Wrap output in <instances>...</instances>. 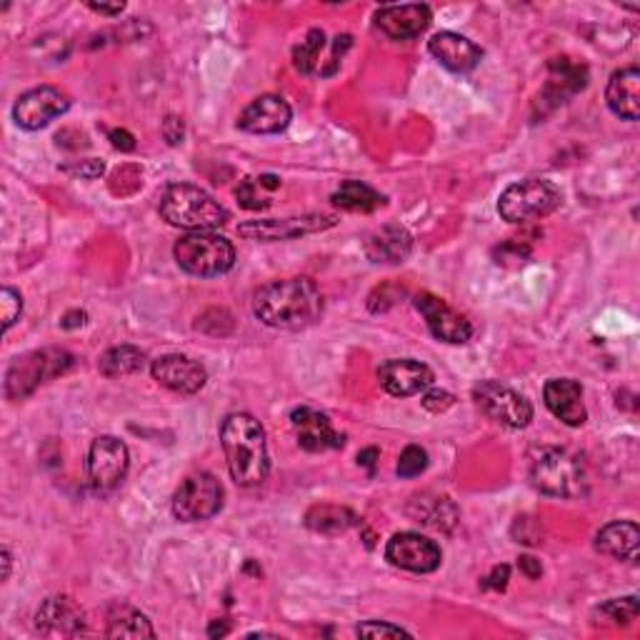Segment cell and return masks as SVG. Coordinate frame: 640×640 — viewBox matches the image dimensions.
Here are the masks:
<instances>
[{
	"mask_svg": "<svg viewBox=\"0 0 640 640\" xmlns=\"http://www.w3.org/2000/svg\"><path fill=\"white\" fill-rule=\"evenodd\" d=\"M253 313L268 328L305 331L321 321L323 295L311 278L271 281L255 291Z\"/></svg>",
	"mask_w": 640,
	"mask_h": 640,
	"instance_id": "1",
	"label": "cell"
},
{
	"mask_svg": "<svg viewBox=\"0 0 640 640\" xmlns=\"http://www.w3.org/2000/svg\"><path fill=\"white\" fill-rule=\"evenodd\" d=\"M221 446L228 470L241 488L261 486L271 473L265 430L251 413H231L221 426Z\"/></svg>",
	"mask_w": 640,
	"mask_h": 640,
	"instance_id": "2",
	"label": "cell"
},
{
	"mask_svg": "<svg viewBox=\"0 0 640 640\" xmlns=\"http://www.w3.org/2000/svg\"><path fill=\"white\" fill-rule=\"evenodd\" d=\"M161 215L165 223L185 231H215L231 221V213L199 185L173 183L161 195Z\"/></svg>",
	"mask_w": 640,
	"mask_h": 640,
	"instance_id": "3",
	"label": "cell"
},
{
	"mask_svg": "<svg viewBox=\"0 0 640 640\" xmlns=\"http://www.w3.org/2000/svg\"><path fill=\"white\" fill-rule=\"evenodd\" d=\"M530 480L540 494L568 500L583 498L590 486L583 460L563 448L540 450L530 468Z\"/></svg>",
	"mask_w": 640,
	"mask_h": 640,
	"instance_id": "4",
	"label": "cell"
},
{
	"mask_svg": "<svg viewBox=\"0 0 640 640\" xmlns=\"http://www.w3.org/2000/svg\"><path fill=\"white\" fill-rule=\"evenodd\" d=\"M73 366V356L63 348H43L16 358L6 370V398L23 400Z\"/></svg>",
	"mask_w": 640,
	"mask_h": 640,
	"instance_id": "5",
	"label": "cell"
},
{
	"mask_svg": "<svg viewBox=\"0 0 640 640\" xmlns=\"http://www.w3.org/2000/svg\"><path fill=\"white\" fill-rule=\"evenodd\" d=\"M175 263L195 278H215L228 273L235 265V248L228 238L211 231L189 233L175 243Z\"/></svg>",
	"mask_w": 640,
	"mask_h": 640,
	"instance_id": "6",
	"label": "cell"
},
{
	"mask_svg": "<svg viewBox=\"0 0 640 640\" xmlns=\"http://www.w3.org/2000/svg\"><path fill=\"white\" fill-rule=\"evenodd\" d=\"M560 199H563V195H560L556 183L544 179H528L508 185V189L500 193L498 213L500 219L508 223L526 225L553 213L560 205Z\"/></svg>",
	"mask_w": 640,
	"mask_h": 640,
	"instance_id": "7",
	"label": "cell"
},
{
	"mask_svg": "<svg viewBox=\"0 0 640 640\" xmlns=\"http://www.w3.org/2000/svg\"><path fill=\"white\" fill-rule=\"evenodd\" d=\"M223 508V486L213 473H193L175 490L171 510L183 524L209 520Z\"/></svg>",
	"mask_w": 640,
	"mask_h": 640,
	"instance_id": "8",
	"label": "cell"
},
{
	"mask_svg": "<svg viewBox=\"0 0 640 640\" xmlns=\"http://www.w3.org/2000/svg\"><path fill=\"white\" fill-rule=\"evenodd\" d=\"M473 400L478 403V408L488 418H494L500 426L526 428L534 420V406H530L528 398L498 380H480L473 388Z\"/></svg>",
	"mask_w": 640,
	"mask_h": 640,
	"instance_id": "9",
	"label": "cell"
},
{
	"mask_svg": "<svg viewBox=\"0 0 640 640\" xmlns=\"http://www.w3.org/2000/svg\"><path fill=\"white\" fill-rule=\"evenodd\" d=\"M338 223L336 215L326 213H305L293 215V219H265V221H248L238 225V233L248 241L261 243H278V241H293L303 238V235L323 233L333 228Z\"/></svg>",
	"mask_w": 640,
	"mask_h": 640,
	"instance_id": "10",
	"label": "cell"
},
{
	"mask_svg": "<svg viewBox=\"0 0 640 640\" xmlns=\"http://www.w3.org/2000/svg\"><path fill=\"white\" fill-rule=\"evenodd\" d=\"M351 43H353L351 35H338V38H333V43L328 45L326 33L318 31V28H313V31L305 35L298 45H295L293 63L305 75L328 78L341 68L343 55H346Z\"/></svg>",
	"mask_w": 640,
	"mask_h": 640,
	"instance_id": "11",
	"label": "cell"
},
{
	"mask_svg": "<svg viewBox=\"0 0 640 640\" xmlns=\"http://www.w3.org/2000/svg\"><path fill=\"white\" fill-rule=\"evenodd\" d=\"M128 446L113 436H101L93 440L91 453H88V480L95 494H111L123 484L128 473Z\"/></svg>",
	"mask_w": 640,
	"mask_h": 640,
	"instance_id": "12",
	"label": "cell"
},
{
	"mask_svg": "<svg viewBox=\"0 0 640 640\" xmlns=\"http://www.w3.org/2000/svg\"><path fill=\"white\" fill-rule=\"evenodd\" d=\"M71 108V98L53 85H41L23 93L13 105V121L23 131H41Z\"/></svg>",
	"mask_w": 640,
	"mask_h": 640,
	"instance_id": "13",
	"label": "cell"
},
{
	"mask_svg": "<svg viewBox=\"0 0 640 640\" xmlns=\"http://www.w3.org/2000/svg\"><path fill=\"white\" fill-rule=\"evenodd\" d=\"M386 558L396 568L410 570V573H433L440 568L443 553L436 540L420 534H396L386 546Z\"/></svg>",
	"mask_w": 640,
	"mask_h": 640,
	"instance_id": "14",
	"label": "cell"
},
{
	"mask_svg": "<svg viewBox=\"0 0 640 640\" xmlns=\"http://www.w3.org/2000/svg\"><path fill=\"white\" fill-rule=\"evenodd\" d=\"M416 308L426 318L428 328L433 336L443 343H453V346H460V343H468L473 336V326L466 315H460L458 311H453L450 305L438 298L433 293H418L416 295Z\"/></svg>",
	"mask_w": 640,
	"mask_h": 640,
	"instance_id": "15",
	"label": "cell"
},
{
	"mask_svg": "<svg viewBox=\"0 0 640 640\" xmlns=\"http://www.w3.org/2000/svg\"><path fill=\"white\" fill-rule=\"evenodd\" d=\"M291 426L298 438V446L308 453H323L333 448H343L346 436L333 428L326 413L301 406L291 413Z\"/></svg>",
	"mask_w": 640,
	"mask_h": 640,
	"instance_id": "16",
	"label": "cell"
},
{
	"mask_svg": "<svg viewBox=\"0 0 640 640\" xmlns=\"http://www.w3.org/2000/svg\"><path fill=\"white\" fill-rule=\"evenodd\" d=\"M35 630L45 638H75L85 630V616L73 598L53 596L38 608Z\"/></svg>",
	"mask_w": 640,
	"mask_h": 640,
	"instance_id": "17",
	"label": "cell"
},
{
	"mask_svg": "<svg viewBox=\"0 0 640 640\" xmlns=\"http://www.w3.org/2000/svg\"><path fill=\"white\" fill-rule=\"evenodd\" d=\"M433 13L423 3L383 6L376 13V28L390 41H413L428 31Z\"/></svg>",
	"mask_w": 640,
	"mask_h": 640,
	"instance_id": "18",
	"label": "cell"
},
{
	"mask_svg": "<svg viewBox=\"0 0 640 640\" xmlns=\"http://www.w3.org/2000/svg\"><path fill=\"white\" fill-rule=\"evenodd\" d=\"M378 380L390 396L410 398L416 396V393L430 388L436 376H433V370L426 363L413 358H393L378 368Z\"/></svg>",
	"mask_w": 640,
	"mask_h": 640,
	"instance_id": "19",
	"label": "cell"
},
{
	"mask_svg": "<svg viewBox=\"0 0 640 640\" xmlns=\"http://www.w3.org/2000/svg\"><path fill=\"white\" fill-rule=\"evenodd\" d=\"M293 121V111L285 98L281 95H261L245 108L238 118V128L253 135H275L283 133Z\"/></svg>",
	"mask_w": 640,
	"mask_h": 640,
	"instance_id": "20",
	"label": "cell"
},
{
	"mask_svg": "<svg viewBox=\"0 0 640 640\" xmlns=\"http://www.w3.org/2000/svg\"><path fill=\"white\" fill-rule=\"evenodd\" d=\"M151 373L161 386L183 393V396L199 393L205 386V380H209V373H205L201 363L189 356H181V353H171V356L153 360Z\"/></svg>",
	"mask_w": 640,
	"mask_h": 640,
	"instance_id": "21",
	"label": "cell"
},
{
	"mask_svg": "<svg viewBox=\"0 0 640 640\" xmlns=\"http://www.w3.org/2000/svg\"><path fill=\"white\" fill-rule=\"evenodd\" d=\"M428 51L443 68H448L453 73H468L480 63V58H484V51H480L476 43L468 41L466 35L450 31L433 35L428 41Z\"/></svg>",
	"mask_w": 640,
	"mask_h": 640,
	"instance_id": "22",
	"label": "cell"
},
{
	"mask_svg": "<svg viewBox=\"0 0 640 640\" xmlns=\"http://www.w3.org/2000/svg\"><path fill=\"white\" fill-rule=\"evenodd\" d=\"M544 400L548 410L570 428L583 426L588 418L586 406H583V388H580V383L573 378L548 380L544 388Z\"/></svg>",
	"mask_w": 640,
	"mask_h": 640,
	"instance_id": "23",
	"label": "cell"
},
{
	"mask_svg": "<svg viewBox=\"0 0 640 640\" xmlns=\"http://www.w3.org/2000/svg\"><path fill=\"white\" fill-rule=\"evenodd\" d=\"M608 108L623 121L636 123L640 115V71L636 65L620 68L610 75L606 88Z\"/></svg>",
	"mask_w": 640,
	"mask_h": 640,
	"instance_id": "24",
	"label": "cell"
},
{
	"mask_svg": "<svg viewBox=\"0 0 640 640\" xmlns=\"http://www.w3.org/2000/svg\"><path fill=\"white\" fill-rule=\"evenodd\" d=\"M548 68H550V78L544 88V93H540V103L550 101L556 108L560 103H566L570 95L583 91V88L588 85V68L586 65L570 63L568 58H553Z\"/></svg>",
	"mask_w": 640,
	"mask_h": 640,
	"instance_id": "25",
	"label": "cell"
},
{
	"mask_svg": "<svg viewBox=\"0 0 640 640\" xmlns=\"http://www.w3.org/2000/svg\"><path fill=\"white\" fill-rule=\"evenodd\" d=\"M363 251H366L368 261H373V263L396 265V263L406 261L410 255L413 235L403 228V225H383V228L373 231L368 235Z\"/></svg>",
	"mask_w": 640,
	"mask_h": 640,
	"instance_id": "26",
	"label": "cell"
},
{
	"mask_svg": "<svg viewBox=\"0 0 640 640\" xmlns=\"http://www.w3.org/2000/svg\"><path fill=\"white\" fill-rule=\"evenodd\" d=\"M638 546H640V528L633 520H613V524L600 528L596 536L598 553L610 556L616 560H628V563H636L638 560Z\"/></svg>",
	"mask_w": 640,
	"mask_h": 640,
	"instance_id": "27",
	"label": "cell"
},
{
	"mask_svg": "<svg viewBox=\"0 0 640 640\" xmlns=\"http://www.w3.org/2000/svg\"><path fill=\"white\" fill-rule=\"evenodd\" d=\"M108 638H155V630L151 626L141 610L128 606V603H115L108 610Z\"/></svg>",
	"mask_w": 640,
	"mask_h": 640,
	"instance_id": "28",
	"label": "cell"
},
{
	"mask_svg": "<svg viewBox=\"0 0 640 640\" xmlns=\"http://www.w3.org/2000/svg\"><path fill=\"white\" fill-rule=\"evenodd\" d=\"M331 201L341 211L370 213V211H378L380 205H386V195H380L378 191H373L370 185L360 181H346V183H341V189L331 195Z\"/></svg>",
	"mask_w": 640,
	"mask_h": 640,
	"instance_id": "29",
	"label": "cell"
},
{
	"mask_svg": "<svg viewBox=\"0 0 640 640\" xmlns=\"http://www.w3.org/2000/svg\"><path fill=\"white\" fill-rule=\"evenodd\" d=\"M408 514L418 520L423 526H430L436 530H450L458 524V510L450 504L448 498H430V496H418L413 500Z\"/></svg>",
	"mask_w": 640,
	"mask_h": 640,
	"instance_id": "30",
	"label": "cell"
},
{
	"mask_svg": "<svg viewBox=\"0 0 640 640\" xmlns=\"http://www.w3.org/2000/svg\"><path fill=\"white\" fill-rule=\"evenodd\" d=\"M356 524H358V516L353 514V510L341 508V506H331V504L313 506L308 510V516H305V526L315 530V534H326V536L346 534V530Z\"/></svg>",
	"mask_w": 640,
	"mask_h": 640,
	"instance_id": "31",
	"label": "cell"
},
{
	"mask_svg": "<svg viewBox=\"0 0 640 640\" xmlns=\"http://www.w3.org/2000/svg\"><path fill=\"white\" fill-rule=\"evenodd\" d=\"M145 366V353L135 346H115L111 351H105L101 360H98V368L105 378H123L133 376V373H141Z\"/></svg>",
	"mask_w": 640,
	"mask_h": 640,
	"instance_id": "32",
	"label": "cell"
},
{
	"mask_svg": "<svg viewBox=\"0 0 640 640\" xmlns=\"http://www.w3.org/2000/svg\"><path fill=\"white\" fill-rule=\"evenodd\" d=\"M281 189L278 175H261V179H245L238 189V203L248 211H263L268 209L271 201L265 199L263 191H275Z\"/></svg>",
	"mask_w": 640,
	"mask_h": 640,
	"instance_id": "33",
	"label": "cell"
},
{
	"mask_svg": "<svg viewBox=\"0 0 640 640\" xmlns=\"http://www.w3.org/2000/svg\"><path fill=\"white\" fill-rule=\"evenodd\" d=\"M598 613L606 620H613L616 626H628L633 623L638 618V598L628 596V598H618V600H608L606 606L598 608Z\"/></svg>",
	"mask_w": 640,
	"mask_h": 640,
	"instance_id": "34",
	"label": "cell"
},
{
	"mask_svg": "<svg viewBox=\"0 0 640 640\" xmlns=\"http://www.w3.org/2000/svg\"><path fill=\"white\" fill-rule=\"evenodd\" d=\"M426 468H428V453L423 450L420 446H408L406 450L400 453L396 473L400 478H416Z\"/></svg>",
	"mask_w": 640,
	"mask_h": 640,
	"instance_id": "35",
	"label": "cell"
},
{
	"mask_svg": "<svg viewBox=\"0 0 640 640\" xmlns=\"http://www.w3.org/2000/svg\"><path fill=\"white\" fill-rule=\"evenodd\" d=\"M356 633L360 638H410L406 628L393 626V623H380V620H368V623H360L356 628Z\"/></svg>",
	"mask_w": 640,
	"mask_h": 640,
	"instance_id": "36",
	"label": "cell"
},
{
	"mask_svg": "<svg viewBox=\"0 0 640 640\" xmlns=\"http://www.w3.org/2000/svg\"><path fill=\"white\" fill-rule=\"evenodd\" d=\"M65 175H71V179H83V181H95L101 179L105 173V165L101 161H95V158H88V161H73L61 169Z\"/></svg>",
	"mask_w": 640,
	"mask_h": 640,
	"instance_id": "37",
	"label": "cell"
},
{
	"mask_svg": "<svg viewBox=\"0 0 640 640\" xmlns=\"http://www.w3.org/2000/svg\"><path fill=\"white\" fill-rule=\"evenodd\" d=\"M0 311H3V328L8 331L18 318H21L23 311L21 293H16L13 288H3V293H0Z\"/></svg>",
	"mask_w": 640,
	"mask_h": 640,
	"instance_id": "38",
	"label": "cell"
},
{
	"mask_svg": "<svg viewBox=\"0 0 640 640\" xmlns=\"http://www.w3.org/2000/svg\"><path fill=\"white\" fill-rule=\"evenodd\" d=\"M390 291V285H380V288H376L370 293V298H368V308L373 313H383V311H388L396 305L400 298H403V293H396V295H388Z\"/></svg>",
	"mask_w": 640,
	"mask_h": 640,
	"instance_id": "39",
	"label": "cell"
},
{
	"mask_svg": "<svg viewBox=\"0 0 640 640\" xmlns=\"http://www.w3.org/2000/svg\"><path fill=\"white\" fill-rule=\"evenodd\" d=\"M423 408L426 410H430V413H443V410H448L453 403H456V398L450 396V393H446V390H430V393H426V396H423Z\"/></svg>",
	"mask_w": 640,
	"mask_h": 640,
	"instance_id": "40",
	"label": "cell"
},
{
	"mask_svg": "<svg viewBox=\"0 0 640 640\" xmlns=\"http://www.w3.org/2000/svg\"><path fill=\"white\" fill-rule=\"evenodd\" d=\"M163 135L169 145H181L183 138H185V125H183V118L179 115H169L163 121Z\"/></svg>",
	"mask_w": 640,
	"mask_h": 640,
	"instance_id": "41",
	"label": "cell"
},
{
	"mask_svg": "<svg viewBox=\"0 0 640 640\" xmlns=\"http://www.w3.org/2000/svg\"><path fill=\"white\" fill-rule=\"evenodd\" d=\"M508 578H510V568L508 566H496L494 573H490L484 580V588H496V590H504L508 586Z\"/></svg>",
	"mask_w": 640,
	"mask_h": 640,
	"instance_id": "42",
	"label": "cell"
},
{
	"mask_svg": "<svg viewBox=\"0 0 640 640\" xmlns=\"http://www.w3.org/2000/svg\"><path fill=\"white\" fill-rule=\"evenodd\" d=\"M111 143H113V148H118V151H135V138L128 133V131H111Z\"/></svg>",
	"mask_w": 640,
	"mask_h": 640,
	"instance_id": "43",
	"label": "cell"
},
{
	"mask_svg": "<svg viewBox=\"0 0 640 640\" xmlns=\"http://www.w3.org/2000/svg\"><path fill=\"white\" fill-rule=\"evenodd\" d=\"M518 566L530 580H536V578H540V573H544V566H540V560H536L534 556H520Z\"/></svg>",
	"mask_w": 640,
	"mask_h": 640,
	"instance_id": "44",
	"label": "cell"
},
{
	"mask_svg": "<svg viewBox=\"0 0 640 640\" xmlns=\"http://www.w3.org/2000/svg\"><path fill=\"white\" fill-rule=\"evenodd\" d=\"M378 458H380L378 448H366V450H360V453H358V466L368 468V473H376V463H378Z\"/></svg>",
	"mask_w": 640,
	"mask_h": 640,
	"instance_id": "45",
	"label": "cell"
},
{
	"mask_svg": "<svg viewBox=\"0 0 640 640\" xmlns=\"http://www.w3.org/2000/svg\"><path fill=\"white\" fill-rule=\"evenodd\" d=\"M85 318H88V315H85L83 311H73V313H68V315H65V318H63V323H61V326H63L65 331H71V328H78V326H83V323H85Z\"/></svg>",
	"mask_w": 640,
	"mask_h": 640,
	"instance_id": "46",
	"label": "cell"
},
{
	"mask_svg": "<svg viewBox=\"0 0 640 640\" xmlns=\"http://www.w3.org/2000/svg\"><path fill=\"white\" fill-rule=\"evenodd\" d=\"M91 8L93 13H101V16H111V18H115V16H121L123 13V3H118V6H103V3H91L88 6Z\"/></svg>",
	"mask_w": 640,
	"mask_h": 640,
	"instance_id": "47",
	"label": "cell"
},
{
	"mask_svg": "<svg viewBox=\"0 0 640 640\" xmlns=\"http://www.w3.org/2000/svg\"><path fill=\"white\" fill-rule=\"evenodd\" d=\"M11 563H13L11 550H8V546H3V580L11 578Z\"/></svg>",
	"mask_w": 640,
	"mask_h": 640,
	"instance_id": "48",
	"label": "cell"
},
{
	"mask_svg": "<svg viewBox=\"0 0 640 640\" xmlns=\"http://www.w3.org/2000/svg\"><path fill=\"white\" fill-rule=\"evenodd\" d=\"M231 630V626L228 623H215L211 630H209V636L211 638H219V636H225Z\"/></svg>",
	"mask_w": 640,
	"mask_h": 640,
	"instance_id": "49",
	"label": "cell"
}]
</instances>
